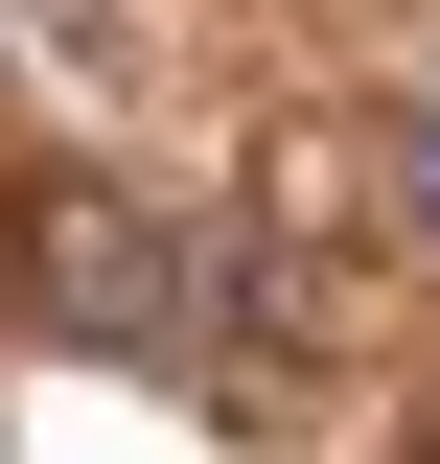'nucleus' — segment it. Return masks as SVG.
<instances>
[{
	"mask_svg": "<svg viewBox=\"0 0 440 464\" xmlns=\"http://www.w3.org/2000/svg\"><path fill=\"white\" fill-rule=\"evenodd\" d=\"M394 209L440 232V70H417V93H394Z\"/></svg>",
	"mask_w": 440,
	"mask_h": 464,
	"instance_id": "f03ea898",
	"label": "nucleus"
},
{
	"mask_svg": "<svg viewBox=\"0 0 440 464\" xmlns=\"http://www.w3.org/2000/svg\"><path fill=\"white\" fill-rule=\"evenodd\" d=\"M24 302H47L70 348H139V372L186 348V256L116 209V186H24Z\"/></svg>",
	"mask_w": 440,
	"mask_h": 464,
	"instance_id": "f257e3e1",
	"label": "nucleus"
}]
</instances>
